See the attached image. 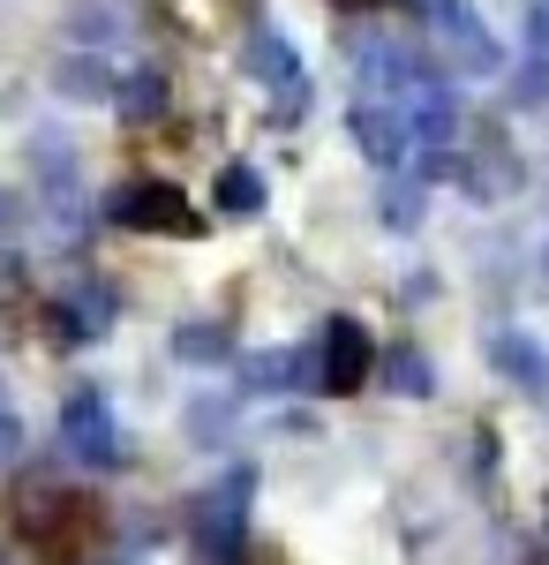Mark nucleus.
I'll return each instance as SVG.
<instances>
[{"mask_svg": "<svg viewBox=\"0 0 549 565\" xmlns=\"http://www.w3.org/2000/svg\"><path fill=\"white\" fill-rule=\"evenodd\" d=\"M15 452H23V423H15V407L0 392V468H15Z\"/></svg>", "mask_w": 549, "mask_h": 565, "instance_id": "nucleus-15", "label": "nucleus"}, {"mask_svg": "<svg viewBox=\"0 0 549 565\" xmlns=\"http://www.w3.org/2000/svg\"><path fill=\"white\" fill-rule=\"evenodd\" d=\"M422 218V189H384V226H415Z\"/></svg>", "mask_w": 549, "mask_h": 565, "instance_id": "nucleus-14", "label": "nucleus"}, {"mask_svg": "<svg viewBox=\"0 0 549 565\" xmlns=\"http://www.w3.org/2000/svg\"><path fill=\"white\" fill-rule=\"evenodd\" d=\"M241 505H249V468H234L226 490L196 521V565H241Z\"/></svg>", "mask_w": 549, "mask_h": 565, "instance_id": "nucleus-4", "label": "nucleus"}, {"mask_svg": "<svg viewBox=\"0 0 549 565\" xmlns=\"http://www.w3.org/2000/svg\"><path fill=\"white\" fill-rule=\"evenodd\" d=\"M173 354H181V362H226L234 340H226L218 324H181V332H173Z\"/></svg>", "mask_w": 549, "mask_h": 565, "instance_id": "nucleus-10", "label": "nucleus"}, {"mask_svg": "<svg viewBox=\"0 0 549 565\" xmlns=\"http://www.w3.org/2000/svg\"><path fill=\"white\" fill-rule=\"evenodd\" d=\"M61 445L90 460V468H114L121 460V430H114V407L98 399V392H68V407H61Z\"/></svg>", "mask_w": 549, "mask_h": 565, "instance_id": "nucleus-3", "label": "nucleus"}, {"mask_svg": "<svg viewBox=\"0 0 549 565\" xmlns=\"http://www.w3.org/2000/svg\"><path fill=\"white\" fill-rule=\"evenodd\" d=\"M354 143H362L377 167H399L415 136H407V121H399V114H384V106H362V114H354Z\"/></svg>", "mask_w": 549, "mask_h": 565, "instance_id": "nucleus-6", "label": "nucleus"}, {"mask_svg": "<svg viewBox=\"0 0 549 565\" xmlns=\"http://www.w3.org/2000/svg\"><path fill=\"white\" fill-rule=\"evenodd\" d=\"M121 114H128V121L166 114V84H159V76H128V84H121Z\"/></svg>", "mask_w": 549, "mask_h": 565, "instance_id": "nucleus-11", "label": "nucleus"}, {"mask_svg": "<svg viewBox=\"0 0 549 565\" xmlns=\"http://www.w3.org/2000/svg\"><path fill=\"white\" fill-rule=\"evenodd\" d=\"M61 90H68V98H106V68H90V61H68V68H61Z\"/></svg>", "mask_w": 549, "mask_h": 565, "instance_id": "nucleus-13", "label": "nucleus"}, {"mask_svg": "<svg viewBox=\"0 0 549 565\" xmlns=\"http://www.w3.org/2000/svg\"><path fill=\"white\" fill-rule=\"evenodd\" d=\"M249 68L263 76V84H279V90H294V98H301V68H294V53H287L279 39H256L249 45Z\"/></svg>", "mask_w": 549, "mask_h": 565, "instance_id": "nucleus-8", "label": "nucleus"}, {"mask_svg": "<svg viewBox=\"0 0 549 565\" xmlns=\"http://www.w3.org/2000/svg\"><path fill=\"white\" fill-rule=\"evenodd\" d=\"M489 354H497V370H505V377H519L527 392H542V385H549V354L535 348V340H519V332H497V340H489Z\"/></svg>", "mask_w": 549, "mask_h": 565, "instance_id": "nucleus-7", "label": "nucleus"}, {"mask_svg": "<svg viewBox=\"0 0 549 565\" xmlns=\"http://www.w3.org/2000/svg\"><path fill=\"white\" fill-rule=\"evenodd\" d=\"M114 226H136V234H204V218L189 212V196L173 181H128L106 196Z\"/></svg>", "mask_w": 549, "mask_h": 565, "instance_id": "nucleus-2", "label": "nucleus"}, {"mask_svg": "<svg viewBox=\"0 0 549 565\" xmlns=\"http://www.w3.org/2000/svg\"><path fill=\"white\" fill-rule=\"evenodd\" d=\"M384 370H391V385L407 392V399H422V392H429V362H422L415 348H399L391 362H384Z\"/></svg>", "mask_w": 549, "mask_h": 565, "instance_id": "nucleus-12", "label": "nucleus"}, {"mask_svg": "<svg viewBox=\"0 0 549 565\" xmlns=\"http://www.w3.org/2000/svg\"><path fill=\"white\" fill-rule=\"evenodd\" d=\"M316 362H324V392H338V399H346V392L369 385L377 348H369V332H362L354 317H338V324H324V354H316Z\"/></svg>", "mask_w": 549, "mask_h": 565, "instance_id": "nucleus-5", "label": "nucleus"}, {"mask_svg": "<svg viewBox=\"0 0 549 565\" xmlns=\"http://www.w3.org/2000/svg\"><path fill=\"white\" fill-rule=\"evenodd\" d=\"M0 226H8V196H0Z\"/></svg>", "mask_w": 549, "mask_h": 565, "instance_id": "nucleus-17", "label": "nucleus"}, {"mask_svg": "<svg viewBox=\"0 0 549 565\" xmlns=\"http://www.w3.org/2000/svg\"><path fill=\"white\" fill-rule=\"evenodd\" d=\"M218 212H234V218L263 212V181H256L249 167H226V174H218Z\"/></svg>", "mask_w": 549, "mask_h": 565, "instance_id": "nucleus-9", "label": "nucleus"}, {"mask_svg": "<svg viewBox=\"0 0 549 565\" xmlns=\"http://www.w3.org/2000/svg\"><path fill=\"white\" fill-rule=\"evenodd\" d=\"M338 8H377V0H338Z\"/></svg>", "mask_w": 549, "mask_h": 565, "instance_id": "nucleus-16", "label": "nucleus"}, {"mask_svg": "<svg viewBox=\"0 0 549 565\" xmlns=\"http://www.w3.org/2000/svg\"><path fill=\"white\" fill-rule=\"evenodd\" d=\"M15 527L45 565H90L106 543V513L84 490H53V482H15Z\"/></svg>", "mask_w": 549, "mask_h": 565, "instance_id": "nucleus-1", "label": "nucleus"}]
</instances>
